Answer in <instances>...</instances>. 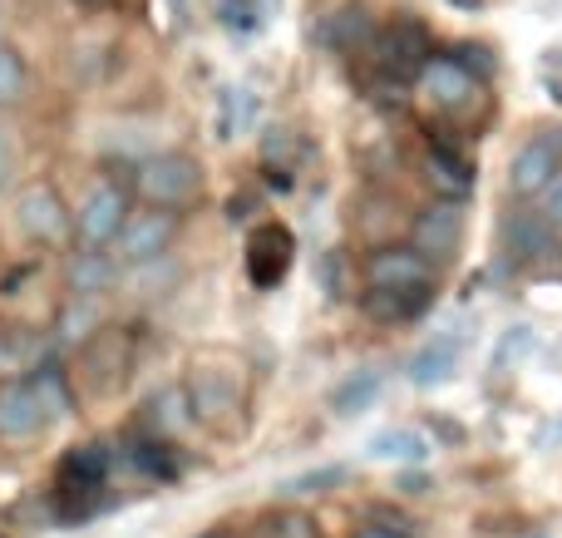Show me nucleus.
I'll return each instance as SVG.
<instances>
[{"label":"nucleus","instance_id":"obj_12","mask_svg":"<svg viewBox=\"0 0 562 538\" xmlns=\"http://www.w3.org/2000/svg\"><path fill=\"white\" fill-rule=\"evenodd\" d=\"M435 306V282H415V287H370L366 292V316L370 322H385V326H400V322H415Z\"/></svg>","mask_w":562,"mask_h":538},{"label":"nucleus","instance_id":"obj_3","mask_svg":"<svg viewBox=\"0 0 562 538\" xmlns=\"http://www.w3.org/2000/svg\"><path fill=\"white\" fill-rule=\"evenodd\" d=\"M178 237V213H168V208H128L124 227H119V237L109 247H119V262L128 267H144V262H158V257L173 247Z\"/></svg>","mask_w":562,"mask_h":538},{"label":"nucleus","instance_id":"obj_11","mask_svg":"<svg viewBox=\"0 0 562 538\" xmlns=\"http://www.w3.org/2000/svg\"><path fill=\"white\" fill-rule=\"evenodd\" d=\"M49 425L45 405H40L30 381H5L0 385V440H35Z\"/></svg>","mask_w":562,"mask_h":538},{"label":"nucleus","instance_id":"obj_31","mask_svg":"<svg viewBox=\"0 0 562 538\" xmlns=\"http://www.w3.org/2000/svg\"><path fill=\"white\" fill-rule=\"evenodd\" d=\"M454 59H459V65H464L469 75H474V79L494 75V55H488L484 45H459V49H454Z\"/></svg>","mask_w":562,"mask_h":538},{"label":"nucleus","instance_id":"obj_28","mask_svg":"<svg viewBox=\"0 0 562 538\" xmlns=\"http://www.w3.org/2000/svg\"><path fill=\"white\" fill-rule=\"evenodd\" d=\"M346 464H321V470H306L296 474V480L281 484V494H321V490H336V484H346Z\"/></svg>","mask_w":562,"mask_h":538},{"label":"nucleus","instance_id":"obj_35","mask_svg":"<svg viewBox=\"0 0 562 538\" xmlns=\"http://www.w3.org/2000/svg\"><path fill=\"white\" fill-rule=\"evenodd\" d=\"M528 346H533V332H528V326H514V332L504 336V346H498V361H508V356L528 351Z\"/></svg>","mask_w":562,"mask_h":538},{"label":"nucleus","instance_id":"obj_42","mask_svg":"<svg viewBox=\"0 0 562 538\" xmlns=\"http://www.w3.org/2000/svg\"><path fill=\"white\" fill-rule=\"evenodd\" d=\"M173 5H178V10H188V0H173Z\"/></svg>","mask_w":562,"mask_h":538},{"label":"nucleus","instance_id":"obj_2","mask_svg":"<svg viewBox=\"0 0 562 538\" xmlns=\"http://www.w3.org/2000/svg\"><path fill=\"white\" fill-rule=\"evenodd\" d=\"M366 49L375 55V69H380V75L415 85V75L425 69V59L435 55V40H429V30L419 25V20L400 15V20H390V25H380L375 35H370Z\"/></svg>","mask_w":562,"mask_h":538},{"label":"nucleus","instance_id":"obj_38","mask_svg":"<svg viewBox=\"0 0 562 538\" xmlns=\"http://www.w3.org/2000/svg\"><path fill=\"white\" fill-rule=\"evenodd\" d=\"M449 5H459V10H479L484 0H449Z\"/></svg>","mask_w":562,"mask_h":538},{"label":"nucleus","instance_id":"obj_8","mask_svg":"<svg viewBox=\"0 0 562 538\" xmlns=\"http://www.w3.org/2000/svg\"><path fill=\"white\" fill-rule=\"evenodd\" d=\"M504 253L518 267H533L558 253V227L543 217V208H514L504 217Z\"/></svg>","mask_w":562,"mask_h":538},{"label":"nucleus","instance_id":"obj_14","mask_svg":"<svg viewBox=\"0 0 562 538\" xmlns=\"http://www.w3.org/2000/svg\"><path fill=\"white\" fill-rule=\"evenodd\" d=\"M188 405H193V421L217 425L227 411H243V391H237V381L227 371L213 376V366H203L193 376V385H188Z\"/></svg>","mask_w":562,"mask_h":538},{"label":"nucleus","instance_id":"obj_36","mask_svg":"<svg viewBox=\"0 0 562 538\" xmlns=\"http://www.w3.org/2000/svg\"><path fill=\"white\" fill-rule=\"evenodd\" d=\"M10 168H15V148H10V134L0 128V188L10 183Z\"/></svg>","mask_w":562,"mask_h":538},{"label":"nucleus","instance_id":"obj_44","mask_svg":"<svg viewBox=\"0 0 562 538\" xmlns=\"http://www.w3.org/2000/svg\"><path fill=\"white\" fill-rule=\"evenodd\" d=\"M257 538H267V534H257Z\"/></svg>","mask_w":562,"mask_h":538},{"label":"nucleus","instance_id":"obj_40","mask_svg":"<svg viewBox=\"0 0 562 538\" xmlns=\"http://www.w3.org/2000/svg\"><path fill=\"white\" fill-rule=\"evenodd\" d=\"M5 361H10V346H5V336H0V371H5Z\"/></svg>","mask_w":562,"mask_h":538},{"label":"nucleus","instance_id":"obj_41","mask_svg":"<svg viewBox=\"0 0 562 538\" xmlns=\"http://www.w3.org/2000/svg\"><path fill=\"white\" fill-rule=\"evenodd\" d=\"M203 538H233V534H223V529H213V534H203Z\"/></svg>","mask_w":562,"mask_h":538},{"label":"nucleus","instance_id":"obj_20","mask_svg":"<svg viewBox=\"0 0 562 538\" xmlns=\"http://www.w3.org/2000/svg\"><path fill=\"white\" fill-rule=\"evenodd\" d=\"M306 164V144H301L291 128H272V134L262 138V168H267V183L277 188V193H286L291 183H296V168Z\"/></svg>","mask_w":562,"mask_h":538},{"label":"nucleus","instance_id":"obj_5","mask_svg":"<svg viewBox=\"0 0 562 538\" xmlns=\"http://www.w3.org/2000/svg\"><path fill=\"white\" fill-rule=\"evenodd\" d=\"M15 223L30 243H45V247H59L65 237H75V217H69L65 198H59L49 183H30L25 193H20Z\"/></svg>","mask_w":562,"mask_h":538},{"label":"nucleus","instance_id":"obj_26","mask_svg":"<svg viewBox=\"0 0 562 538\" xmlns=\"http://www.w3.org/2000/svg\"><path fill=\"white\" fill-rule=\"evenodd\" d=\"M25 89H30V69H25V59H20V49L0 45V109L20 104Z\"/></svg>","mask_w":562,"mask_h":538},{"label":"nucleus","instance_id":"obj_27","mask_svg":"<svg viewBox=\"0 0 562 538\" xmlns=\"http://www.w3.org/2000/svg\"><path fill=\"white\" fill-rule=\"evenodd\" d=\"M213 15H217V25L233 30V35L262 30V5H257V0H213Z\"/></svg>","mask_w":562,"mask_h":538},{"label":"nucleus","instance_id":"obj_9","mask_svg":"<svg viewBox=\"0 0 562 538\" xmlns=\"http://www.w3.org/2000/svg\"><path fill=\"white\" fill-rule=\"evenodd\" d=\"M291 253H296V243H291V233L281 223H262L247 237V277H252L257 292H272V287L286 282Z\"/></svg>","mask_w":562,"mask_h":538},{"label":"nucleus","instance_id":"obj_22","mask_svg":"<svg viewBox=\"0 0 562 538\" xmlns=\"http://www.w3.org/2000/svg\"><path fill=\"white\" fill-rule=\"evenodd\" d=\"M370 35H375V15H370L366 5H340V10H330L326 25H321L326 49H366Z\"/></svg>","mask_w":562,"mask_h":538},{"label":"nucleus","instance_id":"obj_25","mask_svg":"<svg viewBox=\"0 0 562 538\" xmlns=\"http://www.w3.org/2000/svg\"><path fill=\"white\" fill-rule=\"evenodd\" d=\"M193 425V405H188V391H164L154 401V415H148V430L164 435V440H178V435Z\"/></svg>","mask_w":562,"mask_h":538},{"label":"nucleus","instance_id":"obj_16","mask_svg":"<svg viewBox=\"0 0 562 538\" xmlns=\"http://www.w3.org/2000/svg\"><path fill=\"white\" fill-rule=\"evenodd\" d=\"M459 371V341L454 336H435V341H425L415 356H409L405 376L415 391H439V385H449Z\"/></svg>","mask_w":562,"mask_h":538},{"label":"nucleus","instance_id":"obj_21","mask_svg":"<svg viewBox=\"0 0 562 538\" xmlns=\"http://www.w3.org/2000/svg\"><path fill=\"white\" fill-rule=\"evenodd\" d=\"M370 460L385 464H425L429 460V440L415 430V425H390V430H375L366 445Z\"/></svg>","mask_w":562,"mask_h":538},{"label":"nucleus","instance_id":"obj_15","mask_svg":"<svg viewBox=\"0 0 562 538\" xmlns=\"http://www.w3.org/2000/svg\"><path fill=\"white\" fill-rule=\"evenodd\" d=\"M415 79H419V89H425L435 104H445V109H459L479 85V79L454 59V49H449V55H429L425 69H419Z\"/></svg>","mask_w":562,"mask_h":538},{"label":"nucleus","instance_id":"obj_4","mask_svg":"<svg viewBox=\"0 0 562 538\" xmlns=\"http://www.w3.org/2000/svg\"><path fill=\"white\" fill-rule=\"evenodd\" d=\"M128 188L124 183H114V178H104V183H94L89 188V198L79 203V213H75V237H79V247H109L119 237V227H124V217H128Z\"/></svg>","mask_w":562,"mask_h":538},{"label":"nucleus","instance_id":"obj_19","mask_svg":"<svg viewBox=\"0 0 562 538\" xmlns=\"http://www.w3.org/2000/svg\"><path fill=\"white\" fill-rule=\"evenodd\" d=\"M380 391H385V376H380L375 366H360V371H350L346 381H336V391H330V411H336L340 421H356V415L375 411Z\"/></svg>","mask_w":562,"mask_h":538},{"label":"nucleus","instance_id":"obj_24","mask_svg":"<svg viewBox=\"0 0 562 538\" xmlns=\"http://www.w3.org/2000/svg\"><path fill=\"white\" fill-rule=\"evenodd\" d=\"M25 381L35 385V395H40V405H45V415H49V421H65V415L75 411V391H69V376L59 371L55 361L35 366V371H30Z\"/></svg>","mask_w":562,"mask_h":538},{"label":"nucleus","instance_id":"obj_23","mask_svg":"<svg viewBox=\"0 0 562 538\" xmlns=\"http://www.w3.org/2000/svg\"><path fill=\"white\" fill-rule=\"evenodd\" d=\"M114 277H119V267H114V257H109L104 247H85V253L69 262V287H75V296L109 292V287H114Z\"/></svg>","mask_w":562,"mask_h":538},{"label":"nucleus","instance_id":"obj_7","mask_svg":"<svg viewBox=\"0 0 562 538\" xmlns=\"http://www.w3.org/2000/svg\"><path fill=\"white\" fill-rule=\"evenodd\" d=\"M459 237H464V203H454V198H439V203L425 208V213L415 217V227H409V247H415L425 262H445L459 247Z\"/></svg>","mask_w":562,"mask_h":538},{"label":"nucleus","instance_id":"obj_34","mask_svg":"<svg viewBox=\"0 0 562 538\" xmlns=\"http://www.w3.org/2000/svg\"><path fill=\"white\" fill-rule=\"evenodd\" d=\"M409 524H400V519H390V514H375V519L366 524L356 538H415V534H405Z\"/></svg>","mask_w":562,"mask_h":538},{"label":"nucleus","instance_id":"obj_10","mask_svg":"<svg viewBox=\"0 0 562 538\" xmlns=\"http://www.w3.org/2000/svg\"><path fill=\"white\" fill-rule=\"evenodd\" d=\"M425 178L439 198H454V203H464V198L474 193V164H469V154L459 144H449V138H439V134L429 138Z\"/></svg>","mask_w":562,"mask_h":538},{"label":"nucleus","instance_id":"obj_32","mask_svg":"<svg viewBox=\"0 0 562 538\" xmlns=\"http://www.w3.org/2000/svg\"><path fill=\"white\" fill-rule=\"evenodd\" d=\"M538 208H543V217H548V223L562 227V168H558L553 178H548V188H543V193H538Z\"/></svg>","mask_w":562,"mask_h":538},{"label":"nucleus","instance_id":"obj_13","mask_svg":"<svg viewBox=\"0 0 562 538\" xmlns=\"http://www.w3.org/2000/svg\"><path fill=\"white\" fill-rule=\"evenodd\" d=\"M109 470H114V450L104 440H85L75 450H65L55 470V490H104Z\"/></svg>","mask_w":562,"mask_h":538},{"label":"nucleus","instance_id":"obj_29","mask_svg":"<svg viewBox=\"0 0 562 538\" xmlns=\"http://www.w3.org/2000/svg\"><path fill=\"white\" fill-rule=\"evenodd\" d=\"M89 326H99V306H94V296H75V306H69V312L59 316V336H65V341H85Z\"/></svg>","mask_w":562,"mask_h":538},{"label":"nucleus","instance_id":"obj_17","mask_svg":"<svg viewBox=\"0 0 562 538\" xmlns=\"http://www.w3.org/2000/svg\"><path fill=\"white\" fill-rule=\"evenodd\" d=\"M128 464L154 484H173L178 474H183V455H178V445L164 440V435H154V430L128 440Z\"/></svg>","mask_w":562,"mask_h":538},{"label":"nucleus","instance_id":"obj_37","mask_svg":"<svg viewBox=\"0 0 562 538\" xmlns=\"http://www.w3.org/2000/svg\"><path fill=\"white\" fill-rule=\"evenodd\" d=\"M538 445H548V450H553V445H562V415H558V421H548L543 430H538Z\"/></svg>","mask_w":562,"mask_h":538},{"label":"nucleus","instance_id":"obj_33","mask_svg":"<svg viewBox=\"0 0 562 538\" xmlns=\"http://www.w3.org/2000/svg\"><path fill=\"white\" fill-rule=\"evenodd\" d=\"M267 538H316V529H311V519H301V514H281V519H272Z\"/></svg>","mask_w":562,"mask_h":538},{"label":"nucleus","instance_id":"obj_30","mask_svg":"<svg viewBox=\"0 0 562 538\" xmlns=\"http://www.w3.org/2000/svg\"><path fill=\"white\" fill-rule=\"evenodd\" d=\"M321 292L330 296V302H336V296H346L340 292V287H346V262H340V253H321Z\"/></svg>","mask_w":562,"mask_h":538},{"label":"nucleus","instance_id":"obj_6","mask_svg":"<svg viewBox=\"0 0 562 538\" xmlns=\"http://www.w3.org/2000/svg\"><path fill=\"white\" fill-rule=\"evenodd\" d=\"M562 168V128H543V134L524 138L514 148V164H508V188L514 198H538Z\"/></svg>","mask_w":562,"mask_h":538},{"label":"nucleus","instance_id":"obj_43","mask_svg":"<svg viewBox=\"0 0 562 538\" xmlns=\"http://www.w3.org/2000/svg\"><path fill=\"white\" fill-rule=\"evenodd\" d=\"M528 538H548V534H528Z\"/></svg>","mask_w":562,"mask_h":538},{"label":"nucleus","instance_id":"obj_39","mask_svg":"<svg viewBox=\"0 0 562 538\" xmlns=\"http://www.w3.org/2000/svg\"><path fill=\"white\" fill-rule=\"evenodd\" d=\"M85 10H104V5H114V0H79Z\"/></svg>","mask_w":562,"mask_h":538},{"label":"nucleus","instance_id":"obj_1","mask_svg":"<svg viewBox=\"0 0 562 538\" xmlns=\"http://www.w3.org/2000/svg\"><path fill=\"white\" fill-rule=\"evenodd\" d=\"M134 193L148 208H168V213H183L203 198V168L188 154H148L134 168Z\"/></svg>","mask_w":562,"mask_h":538},{"label":"nucleus","instance_id":"obj_18","mask_svg":"<svg viewBox=\"0 0 562 538\" xmlns=\"http://www.w3.org/2000/svg\"><path fill=\"white\" fill-rule=\"evenodd\" d=\"M366 277L370 287H415V282H429V262L415 247H380V253H370Z\"/></svg>","mask_w":562,"mask_h":538}]
</instances>
